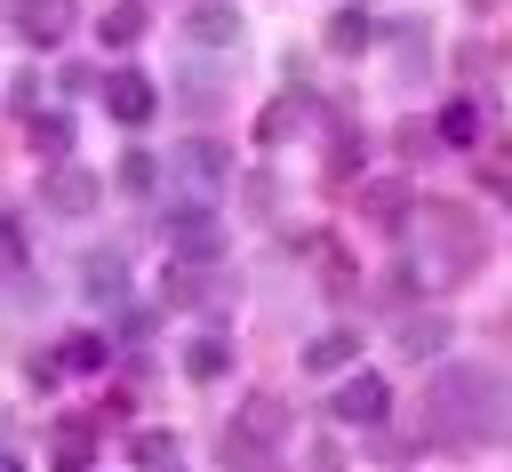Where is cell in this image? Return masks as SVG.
Wrapping results in <instances>:
<instances>
[{"label": "cell", "mask_w": 512, "mask_h": 472, "mask_svg": "<svg viewBox=\"0 0 512 472\" xmlns=\"http://www.w3.org/2000/svg\"><path fill=\"white\" fill-rule=\"evenodd\" d=\"M32 144H40L48 160H56V152L72 144V120H64V112H40V120H32Z\"/></svg>", "instance_id": "obj_16"}, {"label": "cell", "mask_w": 512, "mask_h": 472, "mask_svg": "<svg viewBox=\"0 0 512 472\" xmlns=\"http://www.w3.org/2000/svg\"><path fill=\"white\" fill-rule=\"evenodd\" d=\"M40 200H48L56 216H88V208H96V176H88V168H56Z\"/></svg>", "instance_id": "obj_7"}, {"label": "cell", "mask_w": 512, "mask_h": 472, "mask_svg": "<svg viewBox=\"0 0 512 472\" xmlns=\"http://www.w3.org/2000/svg\"><path fill=\"white\" fill-rule=\"evenodd\" d=\"M8 24L32 48H64L72 40V0H8Z\"/></svg>", "instance_id": "obj_3"}, {"label": "cell", "mask_w": 512, "mask_h": 472, "mask_svg": "<svg viewBox=\"0 0 512 472\" xmlns=\"http://www.w3.org/2000/svg\"><path fill=\"white\" fill-rule=\"evenodd\" d=\"M80 288H88L96 304H112V296L128 288V256H120V248H96V256L80 264Z\"/></svg>", "instance_id": "obj_9"}, {"label": "cell", "mask_w": 512, "mask_h": 472, "mask_svg": "<svg viewBox=\"0 0 512 472\" xmlns=\"http://www.w3.org/2000/svg\"><path fill=\"white\" fill-rule=\"evenodd\" d=\"M0 472H24V464H16V456H0Z\"/></svg>", "instance_id": "obj_23"}, {"label": "cell", "mask_w": 512, "mask_h": 472, "mask_svg": "<svg viewBox=\"0 0 512 472\" xmlns=\"http://www.w3.org/2000/svg\"><path fill=\"white\" fill-rule=\"evenodd\" d=\"M64 368H104V336H88V328H80V336L64 344Z\"/></svg>", "instance_id": "obj_21"}, {"label": "cell", "mask_w": 512, "mask_h": 472, "mask_svg": "<svg viewBox=\"0 0 512 472\" xmlns=\"http://www.w3.org/2000/svg\"><path fill=\"white\" fill-rule=\"evenodd\" d=\"M168 304H200V272H192V264L168 272Z\"/></svg>", "instance_id": "obj_22"}, {"label": "cell", "mask_w": 512, "mask_h": 472, "mask_svg": "<svg viewBox=\"0 0 512 472\" xmlns=\"http://www.w3.org/2000/svg\"><path fill=\"white\" fill-rule=\"evenodd\" d=\"M184 32H192V48H240V8H224V0H200V8L184 16Z\"/></svg>", "instance_id": "obj_6"}, {"label": "cell", "mask_w": 512, "mask_h": 472, "mask_svg": "<svg viewBox=\"0 0 512 472\" xmlns=\"http://www.w3.org/2000/svg\"><path fill=\"white\" fill-rule=\"evenodd\" d=\"M328 48H336V56H360V48H368V16H360V8H336V24H328Z\"/></svg>", "instance_id": "obj_15"}, {"label": "cell", "mask_w": 512, "mask_h": 472, "mask_svg": "<svg viewBox=\"0 0 512 472\" xmlns=\"http://www.w3.org/2000/svg\"><path fill=\"white\" fill-rule=\"evenodd\" d=\"M120 184H128V192H152V184H160L152 152H136V144H128V152H120Z\"/></svg>", "instance_id": "obj_18"}, {"label": "cell", "mask_w": 512, "mask_h": 472, "mask_svg": "<svg viewBox=\"0 0 512 472\" xmlns=\"http://www.w3.org/2000/svg\"><path fill=\"white\" fill-rule=\"evenodd\" d=\"M328 416H336V424H384V416H392V384L368 376V368H352V376L328 392Z\"/></svg>", "instance_id": "obj_2"}, {"label": "cell", "mask_w": 512, "mask_h": 472, "mask_svg": "<svg viewBox=\"0 0 512 472\" xmlns=\"http://www.w3.org/2000/svg\"><path fill=\"white\" fill-rule=\"evenodd\" d=\"M472 136H480V112L472 104H448L440 112V144H472Z\"/></svg>", "instance_id": "obj_17"}, {"label": "cell", "mask_w": 512, "mask_h": 472, "mask_svg": "<svg viewBox=\"0 0 512 472\" xmlns=\"http://www.w3.org/2000/svg\"><path fill=\"white\" fill-rule=\"evenodd\" d=\"M368 216H376V224H400V216H408L400 184H368Z\"/></svg>", "instance_id": "obj_19"}, {"label": "cell", "mask_w": 512, "mask_h": 472, "mask_svg": "<svg viewBox=\"0 0 512 472\" xmlns=\"http://www.w3.org/2000/svg\"><path fill=\"white\" fill-rule=\"evenodd\" d=\"M136 464H152V472H176V440H168V432H144V440H136Z\"/></svg>", "instance_id": "obj_20"}, {"label": "cell", "mask_w": 512, "mask_h": 472, "mask_svg": "<svg viewBox=\"0 0 512 472\" xmlns=\"http://www.w3.org/2000/svg\"><path fill=\"white\" fill-rule=\"evenodd\" d=\"M88 456H96V448H88V424H64L56 448H48V472H88Z\"/></svg>", "instance_id": "obj_12"}, {"label": "cell", "mask_w": 512, "mask_h": 472, "mask_svg": "<svg viewBox=\"0 0 512 472\" xmlns=\"http://www.w3.org/2000/svg\"><path fill=\"white\" fill-rule=\"evenodd\" d=\"M176 168H184V176H192V184H216V176H224V152H216V144H208V136H192V144H184V152H176Z\"/></svg>", "instance_id": "obj_13"}, {"label": "cell", "mask_w": 512, "mask_h": 472, "mask_svg": "<svg viewBox=\"0 0 512 472\" xmlns=\"http://www.w3.org/2000/svg\"><path fill=\"white\" fill-rule=\"evenodd\" d=\"M184 376L200 384V376H232V344L224 336H192L184 344Z\"/></svg>", "instance_id": "obj_11"}, {"label": "cell", "mask_w": 512, "mask_h": 472, "mask_svg": "<svg viewBox=\"0 0 512 472\" xmlns=\"http://www.w3.org/2000/svg\"><path fill=\"white\" fill-rule=\"evenodd\" d=\"M352 352H360V336H352V328H336V336H312V344H304V368H312V376H328V368H352Z\"/></svg>", "instance_id": "obj_10"}, {"label": "cell", "mask_w": 512, "mask_h": 472, "mask_svg": "<svg viewBox=\"0 0 512 472\" xmlns=\"http://www.w3.org/2000/svg\"><path fill=\"white\" fill-rule=\"evenodd\" d=\"M152 104H160V88H152L144 72H104V112H112L120 128H144Z\"/></svg>", "instance_id": "obj_4"}, {"label": "cell", "mask_w": 512, "mask_h": 472, "mask_svg": "<svg viewBox=\"0 0 512 472\" xmlns=\"http://www.w3.org/2000/svg\"><path fill=\"white\" fill-rule=\"evenodd\" d=\"M448 336H456L448 320H432V312H416V320H408V328L392 336V352H400V360H440V352H448Z\"/></svg>", "instance_id": "obj_8"}, {"label": "cell", "mask_w": 512, "mask_h": 472, "mask_svg": "<svg viewBox=\"0 0 512 472\" xmlns=\"http://www.w3.org/2000/svg\"><path fill=\"white\" fill-rule=\"evenodd\" d=\"M496 416H504V376H488V368H440L432 376V424L440 432L480 440Z\"/></svg>", "instance_id": "obj_1"}, {"label": "cell", "mask_w": 512, "mask_h": 472, "mask_svg": "<svg viewBox=\"0 0 512 472\" xmlns=\"http://www.w3.org/2000/svg\"><path fill=\"white\" fill-rule=\"evenodd\" d=\"M168 240H176V256H184V264H192V256H200V264H208V256H224V232H216V216H208V208H176V216H168Z\"/></svg>", "instance_id": "obj_5"}, {"label": "cell", "mask_w": 512, "mask_h": 472, "mask_svg": "<svg viewBox=\"0 0 512 472\" xmlns=\"http://www.w3.org/2000/svg\"><path fill=\"white\" fill-rule=\"evenodd\" d=\"M96 32H104V48H128V40L144 32V0H120V8H112V16L96 24Z\"/></svg>", "instance_id": "obj_14"}]
</instances>
